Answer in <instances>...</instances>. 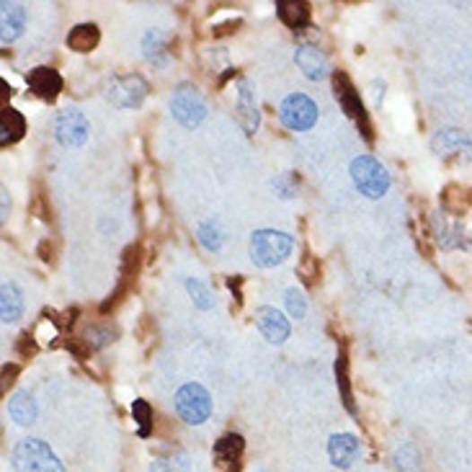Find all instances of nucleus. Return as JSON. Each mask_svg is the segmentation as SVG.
I'll return each instance as SVG.
<instances>
[{
    "label": "nucleus",
    "instance_id": "f257e3e1",
    "mask_svg": "<svg viewBox=\"0 0 472 472\" xmlns=\"http://www.w3.org/2000/svg\"><path fill=\"white\" fill-rule=\"evenodd\" d=\"M292 250H294V238L284 230H274V227L256 230L248 243L250 261L258 268H274L284 264Z\"/></svg>",
    "mask_w": 472,
    "mask_h": 472
},
{
    "label": "nucleus",
    "instance_id": "f03ea898",
    "mask_svg": "<svg viewBox=\"0 0 472 472\" xmlns=\"http://www.w3.org/2000/svg\"><path fill=\"white\" fill-rule=\"evenodd\" d=\"M351 181L367 199H382L390 191V173L374 155H359L349 165Z\"/></svg>",
    "mask_w": 472,
    "mask_h": 472
},
{
    "label": "nucleus",
    "instance_id": "7ed1b4c3",
    "mask_svg": "<svg viewBox=\"0 0 472 472\" xmlns=\"http://www.w3.org/2000/svg\"><path fill=\"white\" fill-rule=\"evenodd\" d=\"M173 406H176V413L184 424L202 426L212 415V395L199 382H186L176 390Z\"/></svg>",
    "mask_w": 472,
    "mask_h": 472
},
{
    "label": "nucleus",
    "instance_id": "20e7f679",
    "mask_svg": "<svg viewBox=\"0 0 472 472\" xmlns=\"http://www.w3.org/2000/svg\"><path fill=\"white\" fill-rule=\"evenodd\" d=\"M13 465L19 472H65L60 457L41 439H23L13 450Z\"/></svg>",
    "mask_w": 472,
    "mask_h": 472
},
{
    "label": "nucleus",
    "instance_id": "39448f33",
    "mask_svg": "<svg viewBox=\"0 0 472 472\" xmlns=\"http://www.w3.org/2000/svg\"><path fill=\"white\" fill-rule=\"evenodd\" d=\"M333 96H336V101L341 103L344 114L349 117L351 122H356V127L362 129L364 140L371 143V124H370V114H367V106L362 101L356 85H354L349 75L341 73V70L333 73Z\"/></svg>",
    "mask_w": 472,
    "mask_h": 472
},
{
    "label": "nucleus",
    "instance_id": "423d86ee",
    "mask_svg": "<svg viewBox=\"0 0 472 472\" xmlns=\"http://www.w3.org/2000/svg\"><path fill=\"white\" fill-rule=\"evenodd\" d=\"M170 114L179 124H184L186 129H194L199 124L205 122L206 117V103L202 99V93L188 85V83H181L173 96H170Z\"/></svg>",
    "mask_w": 472,
    "mask_h": 472
},
{
    "label": "nucleus",
    "instance_id": "0eeeda50",
    "mask_svg": "<svg viewBox=\"0 0 472 472\" xmlns=\"http://www.w3.org/2000/svg\"><path fill=\"white\" fill-rule=\"evenodd\" d=\"M279 119L292 132H308L318 122V103L305 93H289L279 103Z\"/></svg>",
    "mask_w": 472,
    "mask_h": 472
},
{
    "label": "nucleus",
    "instance_id": "6e6552de",
    "mask_svg": "<svg viewBox=\"0 0 472 472\" xmlns=\"http://www.w3.org/2000/svg\"><path fill=\"white\" fill-rule=\"evenodd\" d=\"M150 93V83L143 75L129 73V75H117L109 83V101L119 109H140Z\"/></svg>",
    "mask_w": 472,
    "mask_h": 472
},
{
    "label": "nucleus",
    "instance_id": "1a4fd4ad",
    "mask_svg": "<svg viewBox=\"0 0 472 472\" xmlns=\"http://www.w3.org/2000/svg\"><path fill=\"white\" fill-rule=\"evenodd\" d=\"M88 132H91V124L83 117V111L78 109H62L55 119V137L62 147H81L88 140Z\"/></svg>",
    "mask_w": 472,
    "mask_h": 472
},
{
    "label": "nucleus",
    "instance_id": "9d476101",
    "mask_svg": "<svg viewBox=\"0 0 472 472\" xmlns=\"http://www.w3.org/2000/svg\"><path fill=\"white\" fill-rule=\"evenodd\" d=\"M432 150L439 158L454 161V163H468V161H472L470 137L462 135L459 129H441L432 140Z\"/></svg>",
    "mask_w": 472,
    "mask_h": 472
},
{
    "label": "nucleus",
    "instance_id": "9b49d317",
    "mask_svg": "<svg viewBox=\"0 0 472 472\" xmlns=\"http://www.w3.org/2000/svg\"><path fill=\"white\" fill-rule=\"evenodd\" d=\"M256 326L264 333V338H267L268 344H274V346H282L289 338V333H292V326H289L287 318L279 310L268 308V305L256 310Z\"/></svg>",
    "mask_w": 472,
    "mask_h": 472
},
{
    "label": "nucleus",
    "instance_id": "f8f14e48",
    "mask_svg": "<svg viewBox=\"0 0 472 472\" xmlns=\"http://www.w3.org/2000/svg\"><path fill=\"white\" fill-rule=\"evenodd\" d=\"M294 62L302 70V75L308 81H323L330 75V62L323 49H318L315 44H300L294 52Z\"/></svg>",
    "mask_w": 472,
    "mask_h": 472
},
{
    "label": "nucleus",
    "instance_id": "ddd939ff",
    "mask_svg": "<svg viewBox=\"0 0 472 472\" xmlns=\"http://www.w3.org/2000/svg\"><path fill=\"white\" fill-rule=\"evenodd\" d=\"M359 454H362V444H359V439L354 433H333L328 439V457L333 468L349 470L351 465L359 459Z\"/></svg>",
    "mask_w": 472,
    "mask_h": 472
},
{
    "label": "nucleus",
    "instance_id": "4468645a",
    "mask_svg": "<svg viewBox=\"0 0 472 472\" xmlns=\"http://www.w3.org/2000/svg\"><path fill=\"white\" fill-rule=\"evenodd\" d=\"M246 452V441L240 433H225L217 444H214V462L223 472L240 470V459Z\"/></svg>",
    "mask_w": 472,
    "mask_h": 472
},
{
    "label": "nucleus",
    "instance_id": "2eb2a0df",
    "mask_svg": "<svg viewBox=\"0 0 472 472\" xmlns=\"http://www.w3.org/2000/svg\"><path fill=\"white\" fill-rule=\"evenodd\" d=\"M26 83H29V91H31L34 96L44 99V101H55L57 93L62 91L60 73H57L55 67H47V65H39V67L29 70Z\"/></svg>",
    "mask_w": 472,
    "mask_h": 472
},
{
    "label": "nucleus",
    "instance_id": "dca6fc26",
    "mask_svg": "<svg viewBox=\"0 0 472 472\" xmlns=\"http://www.w3.org/2000/svg\"><path fill=\"white\" fill-rule=\"evenodd\" d=\"M235 109H238V124L246 129V135H256L258 124H261V114H258V103H256V93L250 91V83H238V99H235Z\"/></svg>",
    "mask_w": 472,
    "mask_h": 472
},
{
    "label": "nucleus",
    "instance_id": "f3484780",
    "mask_svg": "<svg viewBox=\"0 0 472 472\" xmlns=\"http://www.w3.org/2000/svg\"><path fill=\"white\" fill-rule=\"evenodd\" d=\"M0 39L3 44H11L23 34L26 29V8L21 3H3L0 5Z\"/></svg>",
    "mask_w": 472,
    "mask_h": 472
},
{
    "label": "nucleus",
    "instance_id": "a211bd4d",
    "mask_svg": "<svg viewBox=\"0 0 472 472\" xmlns=\"http://www.w3.org/2000/svg\"><path fill=\"white\" fill-rule=\"evenodd\" d=\"M170 34H165L161 29H150L143 37V55L144 60L158 65V67H165L168 60H170Z\"/></svg>",
    "mask_w": 472,
    "mask_h": 472
},
{
    "label": "nucleus",
    "instance_id": "6ab92c4d",
    "mask_svg": "<svg viewBox=\"0 0 472 472\" xmlns=\"http://www.w3.org/2000/svg\"><path fill=\"white\" fill-rule=\"evenodd\" d=\"M276 13L292 31H302L312 19L310 3H305V0H282V3H276Z\"/></svg>",
    "mask_w": 472,
    "mask_h": 472
},
{
    "label": "nucleus",
    "instance_id": "aec40b11",
    "mask_svg": "<svg viewBox=\"0 0 472 472\" xmlns=\"http://www.w3.org/2000/svg\"><path fill=\"white\" fill-rule=\"evenodd\" d=\"M432 227H433V235H436V240H439V246L441 248L452 250V248L465 246V230H462V225L450 223L441 212L433 214Z\"/></svg>",
    "mask_w": 472,
    "mask_h": 472
},
{
    "label": "nucleus",
    "instance_id": "412c9836",
    "mask_svg": "<svg viewBox=\"0 0 472 472\" xmlns=\"http://www.w3.org/2000/svg\"><path fill=\"white\" fill-rule=\"evenodd\" d=\"M21 315H23V294L13 282H3L0 287V320L8 326V323H16Z\"/></svg>",
    "mask_w": 472,
    "mask_h": 472
},
{
    "label": "nucleus",
    "instance_id": "4be33fe9",
    "mask_svg": "<svg viewBox=\"0 0 472 472\" xmlns=\"http://www.w3.org/2000/svg\"><path fill=\"white\" fill-rule=\"evenodd\" d=\"M67 47L73 49V52H93L96 47H99V41H101V31H99V26L96 23H78V26H73L70 29V34H67Z\"/></svg>",
    "mask_w": 472,
    "mask_h": 472
},
{
    "label": "nucleus",
    "instance_id": "5701e85b",
    "mask_svg": "<svg viewBox=\"0 0 472 472\" xmlns=\"http://www.w3.org/2000/svg\"><path fill=\"white\" fill-rule=\"evenodd\" d=\"M26 132V119L23 114L11 109V106H3V117H0V144L8 147V144L19 143Z\"/></svg>",
    "mask_w": 472,
    "mask_h": 472
},
{
    "label": "nucleus",
    "instance_id": "b1692460",
    "mask_svg": "<svg viewBox=\"0 0 472 472\" xmlns=\"http://www.w3.org/2000/svg\"><path fill=\"white\" fill-rule=\"evenodd\" d=\"M8 415H11V421L13 424H19V426H31L34 421H37V403H34V398L29 395V392H16L11 400H8Z\"/></svg>",
    "mask_w": 472,
    "mask_h": 472
},
{
    "label": "nucleus",
    "instance_id": "393cba45",
    "mask_svg": "<svg viewBox=\"0 0 472 472\" xmlns=\"http://www.w3.org/2000/svg\"><path fill=\"white\" fill-rule=\"evenodd\" d=\"M197 238L199 243L209 250V253H217L225 246V230H223V223L220 220H205L202 225L197 227Z\"/></svg>",
    "mask_w": 472,
    "mask_h": 472
},
{
    "label": "nucleus",
    "instance_id": "a878e982",
    "mask_svg": "<svg viewBox=\"0 0 472 472\" xmlns=\"http://www.w3.org/2000/svg\"><path fill=\"white\" fill-rule=\"evenodd\" d=\"M336 380H338V388H341V398H344V406L346 411H354V395H351V385H349V364H346V354L341 351L338 359H336Z\"/></svg>",
    "mask_w": 472,
    "mask_h": 472
},
{
    "label": "nucleus",
    "instance_id": "bb28decb",
    "mask_svg": "<svg viewBox=\"0 0 472 472\" xmlns=\"http://www.w3.org/2000/svg\"><path fill=\"white\" fill-rule=\"evenodd\" d=\"M186 292L191 294V302L199 310H212L214 308V297H212V289L206 287L205 282L199 279H186Z\"/></svg>",
    "mask_w": 472,
    "mask_h": 472
},
{
    "label": "nucleus",
    "instance_id": "cd10ccee",
    "mask_svg": "<svg viewBox=\"0 0 472 472\" xmlns=\"http://www.w3.org/2000/svg\"><path fill=\"white\" fill-rule=\"evenodd\" d=\"M284 302H287V312L292 315V318L302 320V318L308 315V297H305V292H302V289H297V287L287 289Z\"/></svg>",
    "mask_w": 472,
    "mask_h": 472
},
{
    "label": "nucleus",
    "instance_id": "c85d7f7f",
    "mask_svg": "<svg viewBox=\"0 0 472 472\" xmlns=\"http://www.w3.org/2000/svg\"><path fill=\"white\" fill-rule=\"evenodd\" d=\"M132 415H135V421H137V432H140V436L143 439H147L150 436V429H153V408L144 403V400H135L132 403Z\"/></svg>",
    "mask_w": 472,
    "mask_h": 472
},
{
    "label": "nucleus",
    "instance_id": "c756f323",
    "mask_svg": "<svg viewBox=\"0 0 472 472\" xmlns=\"http://www.w3.org/2000/svg\"><path fill=\"white\" fill-rule=\"evenodd\" d=\"M300 276L308 287H315L320 282V261L315 256H305L302 258V267H300Z\"/></svg>",
    "mask_w": 472,
    "mask_h": 472
},
{
    "label": "nucleus",
    "instance_id": "7c9ffc66",
    "mask_svg": "<svg viewBox=\"0 0 472 472\" xmlns=\"http://www.w3.org/2000/svg\"><path fill=\"white\" fill-rule=\"evenodd\" d=\"M117 338V330L111 328H91L88 330V344H91V349H101L106 344H111Z\"/></svg>",
    "mask_w": 472,
    "mask_h": 472
},
{
    "label": "nucleus",
    "instance_id": "2f4dec72",
    "mask_svg": "<svg viewBox=\"0 0 472 472\" xmlns=\"http://www.w3.org/2000/svg\"><path fill=\"white\" fill-rule=\"evenodd\" d=\"M19 354H23V356H29V354H34L37 351V346H34V333H23L19 338Z\"/></svg>",
    "mask_w": 472,
    "mask_h": 472
},
{
    "label": "nucleus",
    "instance_id": "473e14b6",
    "mask_svg": "<svg viewBox=\"0 0 472 472\" xmlns=\"http://www.w3.org/2000/svg\"><path fill=\"white\" fill-rule=\"evenodd\" d=\"M19 374V367L16 364H5L3 367V388H8V385H13V377Z\"/></svg>",
    "mask_w": 472,
    "mask_h": 472
},
{
    "label": "nucleus",
    "instance_id": "72a5a7b5",
    "mask_svg": "<svg viewBox=\"0 0 472 472\" xmlns=\"http://www.w3.org/2000/svg\"><path fill=\"white\" fill-rule=\"evenodd\" d=\"M238 23H240V21H230V23H223V26H217V29H214V37H225V34H232Z\"/></svg>",
    "mask_w": 472,
    "mask_h": 472
},
{
    "label": "nucleus",
    "instance_id": "f704fd0d",
    "mask_svg": "<svg viewBox=\"0 0 472 472\" xmlns=\"http://www.w3.org/2000/svg\"><path fill=\"white\" fill-rule=\"evenodd\" d=\"M240 284H243V279H240V276H238V279H227V287H230V289H232V292H235V297H238V302L243 300V297H240Z\"/></svg>",
    "mask_w": 472,
    "mask_h": 472
},
{
    "label": "nucleus",
    "instance_id": "c9c22d12",
    "mask_svg": "<svg viewBox=\"0 0 472 472\" xmlns=\"http://www.w3.org/2000/svg\"><path fill=\"white\" fill-rule=\"evenodd\" d=\"M8 206H11V202H8V191H3V214H8Z\"/></svg>",
    "mask_w": 472,
    "mask_h": 472
}]
</instances>
